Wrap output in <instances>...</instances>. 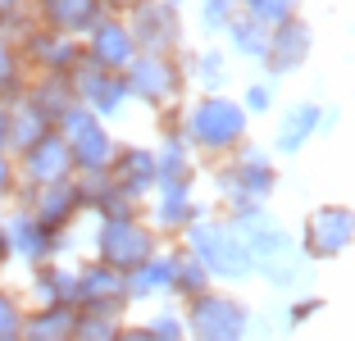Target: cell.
<instances>
[{
  "label": "cell",
  "mask_w": 355,
  "mask_h": 341,
  "mask_svg": "<svg viewBox=\"0 0 355 341\" xmlns=\"http://www.w3.org/2000/svg\"><path fill=\"white\" fill-rule=\"evenodd\" d=\"M23 82H28V69H23L19 51H14V37L0 32V105H10L23 91Z\"/></svg>",
  "instance_id": "obj_31"
},
{
  "label": "cell",
  "mask_w": 355,
  "mask_h": 341,
  "mask_svg": "<svg viewBox=\"0 0 355 341\" xmlns=\"http://www.w3.org/2000/svg\"><path fill=\"white\" fill-rule=\"evenodd\" d=\"M0 150H10V105H0Z\"/></svg>",
  "instance_id": "obj_43"
},
{
  "label": "cell",
  "mask_w": 355,
  "mask_h": 341,
  "mask_svg": "<svg viewBox=\"0 0 355 341\" xmlns=\"http://www.w3.org/2000/svg\"><path fill=\"white\" fill-rule=\"evenodd\" d=\"M178 132L187 137V146L196 155L223 159L251 141V114L228 91H200L191 105L178 110Z\"/></svg>",
  "instance_id": "obj_1"
},
{
  "label": "cell",
  "mask_w": 355,
  "mask_h": 341,
  "mask_svg": "<svg viewBox=\"0 0 355 341\" xmlns=\"http://www.w3.org/2000/svg\"><path fill=\"white\" fill-rule=\"evenodd\" d=\"M14 264V250H10V232H5V223H0V278H5V269Z\"/></svg>",
  "instance_id": "obj_41"
},
{
  "label": "cell",
  "mask_w": 355,
  "mask_h": 341,
  "mask_svg": "<svg viewBox=\"0 0 355 341\" xmlns=\"http://www.w3.org/2000/svg\"><path fill=\"white\" fill-rule=\"evenodd\" d=\"M101 14H105L101 0H32V23H42L60 37H73V42H83Z\"/></svg>",
  "instance_id": "obj_20"
},
{
  "label": "cell",
  "mask_w": 355,
  "mask_h": 341,
  "mask_svg": "<svg viewBox=\"0 0 355 341\" xmlns=\"http://www.w3.org/2000/svg\"><path fill=\"white\" fill-rule=\"evenodd\" d=\"M55 132L69 141V155H73V173H105L110 159H114L119 141L110 137L105 119H96L87 105H69V110L55 119Z\"/></svg>",
  "instance_id": "obj_7"
},
{
  "label": "cell",
  "mask_w": 355,
  "mask_h": 341,
  "mask_svg": "<svg viewBox=\"0 0 355 341\" xmlns=\"http://www.w3.org/2000/svg\"><path fill=\"white\" fill-rule=\"evenodd\" d=\"M28 291L37 305H78V264L60 259L28 264Z\"/></svg>",
  "instance_id": "obj_23"
},
{
  "label": "cell",
  "mask_w": 355,
  "mask_h": 341,
  "mask_svg": "<svg viewBox=\"0 0 355 341\" xmlns=\"http://www.w3.org/2000/svg\"><path fill=\"white\" fill-rule=\"evenodd\" d=\"M150 337L155 341H187V328H182V310H173V305H164V310H155L146 319Z\"/></svg>",
  "instance_id": "obj_35"
},
{
  "label": "cell",
  "mask_w": 355,
  "mask_h": 341,
  "mask_svg": "<svg viewBox=\"0 0 355 341\" xmlns=\"http://www.w3.org/2000/svg\"><path fill=\"white\" fill-rule=\"evenodd\" d=\"M78 310H101V314H119L123 319L132 310L123 273L101 264V259H83L78 264Z\"/></svg>",
  "instance_id": "obj_16"
},
{
  "label": "cell",
  "mask_w": 355,
  "mask_h": 341,
  "mask_svg": "<svg viewBox=\"0 0 355 341\" xmlns=\"http://www.w3.org/2000/svg\"><path fill=\"white\" fill-rule=\"evenodd\" d=\"M123 82H128V96L141 100L146 110L164 114V110H178L182 96H187V69H182V51L178 55H159V51H137V60L123 69Z\"/></svg>",
  "instance_id": "obj_4"
},
{
  "label": "cell",
  "mask_w": 355,
  "mask_h": 341,
  "mask_svg": "<svg viewBox=\"0 0 355 341\" xmlns=\"http://www.w3.org/2000/svg\"><path fill=\"white\" fill-rule=\"evenodd\" d=\"M223 42H228L232 55H241V60H264V51H269V28H260L255 19H246V14H232L228 28H223Z\"/></svg>",
  "instance_id": "obj_28"
},
{
  "label": "cell",
  "mask_w": 355,
  "mask_h": 341,
  "mask_svg": "<svg viewBox=\"0 0 355 341\" xmlns=\"http://www.w3.org/2000/svg\"><path fill=\"white\" fill-rule=\"evenodd\" d=\"M232 14H237V0H196V28L205 37H219Z\"/></svg>",
  "instance_id": "obj_34"
},
{
  "label": "cell",
  "mask_w": 355,
  "mask_h": 341,
  "mask_svg": "<svg viewBox=\"0 0 355 341\" xmlns=\"http://www.w3.org/2000/svg\"><path fill=\"white\" fill-rule=\"evenodd\" d=\"M251 319H255V310L246 300L228 296V291H214V287L182 305L187 341H246L251 337Z\"/></svg>",
  "instance_id": "obj_5"
},
{
  "label": "cell",
  "mask_w": 355,
  "mask_h": 341,
  "mask_svg": "<svg viewBox=\"0 0 355 341\" xmlns=\"http://www.w3.org/2000/svg\"><path fill=\"white\" fill-rule=\"evenodd\" d=\"M305 264H310V259H305L301 250H287V255H273V259H264V264H255V273H260L273 291H292V287H301L305 273H310Z\"/></svg>",
  "instance_id": "obj_29"
},
{
  "label": "cell",
  "mask_w": 355,
  "mask_h": 341,
  "mask_svg": "<svg viewBox=\"0 0 355 341\" xmlns=\"http://www.w3.org/2000/svg\"><path fill=\"white\" fill-rule=\"evenodd\" d=\"M0 223H5V232H10V250L14 259H23V264H42V259H60L64 246H69V237H55V232H46L37 218L28 214V209L14 200L10 214H0Z\"/></svg>",
  "instance_id": "obj_18"
},
{
  "label": "cell",
  "mask_w": 355,
  "mask_h": 341,
  "mask_svg": "<svg viewBox=\"0 0 355 341\" xmlns=\"http://www.w3.org/2000/svg\"><path fill=\"white\" fill-rule=\"evenodd\" d=\"M324 310V300L319 296H305V300H296V310L287 305V314H282V328H301L305 319H314V314Z\"/></svg>",
  "instance_id": "obj_39"
},
{
  "label": "cell",
  "mask_w": 355,
  "mask_h": 341,
  "mask_svg": "<svg viewBox=\"0 0 355 341\" xmlns=\"http://www.w3.org/2000/svg\"><path fill=\"white\" fill-rule=\"evenodd\" d=\"M23 314H28V300H23L19 291L0 287V337H19Z\"/></svg>",
  "instance_id": "obj_36"
},
{
  "label": "cell",
  "mask_w": 355,
  "mask_h": 341,
  "mask_svg": "<svg viewBox=\"0 0 355 341\" xmlns=\"http://www.w3.org/2000/svg\"><path fill=\"white\" fill-rule=\"evenodd\" d=\"M14 168H19V186H51L73 177V155L55 128H46L37 141H28L23 150H14Z\"/></svg>",
  "instance_id": "obj_12"
},
{
  "label": "cell",
  "mask_w": 355,
  "mask_h": 341,
  "mask_svg": "<svg viewBox=\"0 0 355 341\" xmlns=\"http://www.w3.org/2000/svg\"><path fill=\"white\" fill-rule=\"evenodd\" d=\"M209 182L219 191L223 214H228V209H241V205H269V196L278 191V164L264 155L260 146L246 141L241 150L214 159Z\"/></svg>",
  "instance_id": "obj_3"
},
{
  "label": "cell",
  "mask_w": 355,
  "mask_h": 341,
  "mask_svg": "<svg viewBox=\"0 0 355 341\" xmlns=\"http://www.w3.org/2000/svg\"><path fill=\"white\" fill-rule=\"evenodd\" d=\"M14 200H19V205L28 209L46 232H55V237H69V227L87 214V200H83V191H78L73 177L51 182V186H19Z\"/></svg>",
  "instance_id": "obj_9"
},
{
  "label": "cell",
  "mask_w": 355,
  "mask_h": 341,
  "mask_svg": "<svg viewBox=\"0 0 355 341\" xmlns=\"http://www.w3.org/2000/svg\"><path fill=\"white\" fill-rule=\"evenodd\" d=\"M101 5H105V14H132L141 0H101Z\"/></svg>",
  "instance_id": "obj_42"
},
{
  "label": "cell",
  "mask_w": 355,
  "mask_h": 341,
  "mask_svg": "<svg viewBox=\"0 0 355 341\" xmlns=\"http://www.w3.org/2000/svg\"><path fill=\"white\" fill-rule=\"evenodd\" d=\"M159 246H164V237H159L141 214H132V218H96L92 259H101V264H110V269H119V273L137 269V264L150 259Z\"/></svg>",
  "instance_id": "obj_6"
},
{
  "label": "cell",
  "mask_w": 355,
  "mask_h": 341,
  "mask_svg": "<svg viewBox=\"0 0 355 341\" xmlns=\"http://www.w3.org/2000/svg\"><path fill=\"white\" fill-rule=\"evenodd\" d=\"M78 46H83V60L87 64L110 69V73H123L128 64L137 60V42H132V28H128L123 14H101L96 28L87 32Z\"/></svg>",
  "instance_id": "obj_15"
},
{
  "label": "cell",
  "mask_w": 355,
  "mask_h": 341,
  "mask_svg": "<svg viewBox=\"0 0 355 341\" xmlns=\"http://www.w3.org/2000/svg\"><path fill=\"white\" fill-rule=\"evenodd\" d=\"M69 87H73V100L87 105L96 119H119L123 105L132 100V96H128L123 73L96 69V64H87V60H78L73 69H69Z\"/></svg>",
  "instance_id": "obj_13"
},
{
  "label": "cell",
  "mask_w": 355,
  "mask_h": 341,
  "mask_svg": "<svg viewBox=\"0 0 355 341\" xmlns=\"http://www.w3.org/2000/svg\"><path fill=\"white\" fill-rule=\"evenodd\" d=\"M46 128H51V123H46L42 114L32 110L23 96H14V100H10V155H14V150H23L28 141H37Z\"/></svg>",
  "instance_id": "obj_30"
},
{
  "label": "cell",
  "mask_w": 355,
  "mask_h": 341,
  "mask_svg": "<svg viewBox=\"0 0 355 341\" xmlns=\"http://www.w3.org/2000/svg\"><path fill=\"white\" fill-rule=\"evenodd\" d=\"M328 128H333V114L319 100H296L292 110H282V123L273 132V150L278 155H301L305 146H310V137L328 132Z\"/></svg>",
  "instance_id": "obj_21"
},
{
  "label": "cell",
  "mask_w": 355,
  "mask_h": 341,
  "mask_svg": "<svg viewBox=\"0 0 355 341\" xmlns=\"http://www.w3.org/2000/svg\"><path fill=\"white\" fill-rule=\"evenodd\" d=\"M209 287H214V278L205 273V264H200L191 250L173 246V291H168V296L187 305V300H196L200 291H209Z\"/></svg>",
  "instance_id": "obj_27"
},
{
  "label": "cell",
  "mask_w": 355,
  "mask_h": 341,
  "mask_svg": "<svg viewBox=\"0 0 355 341\" xmlns=\"http://www.w3.org/2000/svg\"><path fill=\"white\" fill-rule=\"evenodd\" d=\"M105 177H110V186L114 191H123L128 200H141L155 191V150L150 146H123L119 141V150H114V159H110V168H105Z\"/></svg>",
  "instance_id": "obj_19"
},
{
  "label": "cell",
  "mask_w": 355,
  "mask_h": 341,
  "mask_svg": "<svg viewBox=\"0 0 355 341\" xmlns=\"http://www.w3.org/2000/svg\"><path fill=\"white\" fill-rule=\"evenodd\" d=\"M241 110L255 114V119L273 110V82H269V78H260V82H251L246 91H241Z\"/></svg>",
  "instance_id": "obj_38"
},
{
  "label": "cell",
  "mask_w": 355,
  "mask_h": 341,
  "mask_svg": "<svg viewBox=\"0 0 355 341\" xmlns=\"http://www.w3.org/2000/svg\"><path fill=\"white\" fill-rule=\"evenodd\" d=\"M237 14L255 19L260 28H278L292 14H301V0H237Z\"/></svg>",
  "instance_id": "obj_32"
},
{
  "label": "cell",
  "mask_w": 355,
  "mask_h": 341,
  "mask_svg": "<svg viewBox=\"0 0 355 341\" xmlns=\"http://www.w3.org/2000/svg\"><path fill=\"white\" fill-rule=\"evenodd\" d=\"M14 51H19L28 73H69L83 60V46L73 37H60V32L42 28V23H23L14 32Z\"/></svg>",
  "instance_id": "obj_11"
},
{
  "label": "cell",
  "mask_w": 355,
  "mask_h": 341,
  "mask_svg": "<svg viewBox=\"0 0 355 341\" xmlns=\"http://www.w3.org/2000/svg\"><path fill=\"white\" fill-rule=\"evenodd\" d=\"M310 51H314V28L301 19V14H292L287 23L269 28V51H264L260 64H264L269 78H292L296 69H305Z\"/></svg>",
  "instance_id": "obj_17"
},
{
  "label": "cell",
  "mask_w": 355,
  "mask_h": 341,
  "mask_svg": "<svg viewBox=\"0 0 355 341\" xmlns=\"http://www.w3.org/2000/svg\"><path fill=\"white\" fill-rule=\"evenodd\" d=\"M182 69H187V82L205 87V91H223L228 87V51H219V46L182 55Z\"/></svg>",
  "instance_id": "obj_26"
},
{
  "label": "cell",
  "mask_w": 355,
  "mask_h": 341,
  "mask_svg": "<svg viewBox=\"0 0 355 341\" xmlns=\"http://www.w3.org/2000/svg\"><path fill=\"white\" fill-rule=\"evenodd\" d=\"M0 341H19V337H0Z\"/></svg>",
  "instance_id": "obj_45"
},
{
  "label": "cell",
  "mask_w": 355,
  "mask_h": 341,
  "mask_svg": "<svg viewBox=\"0 0 355 341\" xmlns=\"http://www.w3.org/2000/svg\"><path fill=\"white\" fill-rule=\"evenodd\" d=\"M123 287H128L132 305H141V300H168V291H173V246H159L150 259L128 269Z\"/></svg>",
  "instance_id": "obj_22"
},
{
  "label": "cell",
  "mask_w": 355,
  "mask_h": 341,
  "mask_svg": "<svg viewBox=\"0 0 355 341\" xmlns=\"http://www.w3.org/2000/svg\"><path fill=\"white\" fill-rule=\"evenodd\" d=\"M132 28L137 51H159V55H178L187 42V19L178 10V0H141L132 14H123Z\"/></svg>",
  "instance_id": "obj_10"
},
{
  "label": "cell",
  "mask_w": 355,
  "mask_h": 341,
  "mask_svg": "<svg viewBox=\"0 0 355 341\" xmlns=\"http://www.w3.org/2000/svg\"><path fill=\"white\" fill-rule=\"evenodd\" d=\"M178 246L191 250L214 282H246L255 273L251 250H246V241L237 237V227H232L223 214H209V209L196 214L182 232H178Z\"/></svg>",
  "instance_id": "obj_2"
},
{
  "label": "cell",
  "mask_w": 355,
  "mask_h": 341,
  "mask_svg": "<svg viewBox=\"0 0 355 341\" xmlns=\"http://www.w3.org/2000/svg\"><path fill=\"white\" fill-rule=\"evenodd\" d=\"M196 214H205V205L196 200L191 182H155V191L141 200V218L155 227L159 237H178Z\"/></svg>",
  "instance_id": "obj_14"
},
{
  "label": "cell",
  "mask_w": 355,
  "mask_h": 341,
  "mask_svg": "<svg viewBox=\"0 0 355 341\" xmlns=\"http://www.w3.org/2000/svg\"><path fill=\"white\" fill-rule=\"evenodd\" d=\"M23 100L32 105V110L42 114L46 123L55 128V119H60L69 105H73V87H69V73H28V82H23Z\"/></svg>",
  "instance_id": "obj_24"
},
{
  "label": "cell",
  "mask_w": 355,
  "mask_h": 341,
  "mask_svg": "<svg viewBox=\"0 0 355 341\" xmlns=\"http://www.w3.org/2000/svg\"><path fill=\"white\" fill-rule=\"evenodd\" d=\"M14 191H19V168H14L10 150H0V196L14 200Z\"/></svg>",
  "instance_id": "obj_40"
},
{
  "label": "cell",
  "mask_w": 355,
  "mask_h": 341,
  "mask_svg": "<svg viewBox=\"0 0 355 341\" xmlns=\"http://www.w3.org/2000/svg\"><path fill=\"white\" fill-rule=\"evenodd\" d=\"M78 305H28L19 341H73Z\"/></svg>",
  "instance_id": "obj_25"
},
{
  "label": "cell",
  "mask_w": 355,
  "mask_h": 341,
  "mask_svg": "<svg viewBox=\"0 0 355 341\" xmlns=\"http://www.w3.org/2000/svg\"><path fill=\"white\" fill-rule=\"evenodd\" d=\"M351 237H355V214H351V205L328 200V205L310 209V218H305V227H301V237H296V250H301L305 259H314V264H328V259L346 255Z\"/></svg>",
  "instance_id": "obj_8"
},
{
  "label": "cell",
  "mask_w": 355,
  "mask_h": 341,
  "mask_svg": "<svg viewBox=\"0 0 355 341\" xmlns=\"http://www.w3.org/2000/svg\"><path fill=\"white\" fill-rule=\"evenodd\" d=\"M5 205H10V200H5V196H0V214H5Z\"/></svg>",
  "instance_id": "obj_44"
},
{
  "label": "cell",
  "mask_w": 355,
  "mask_h": 341,
  "mask_svg": "<svg viewBox=\"0 0 355 341\" xmlns=\"http://www.w3.org/2000/svg\"><path fill=\"white\" fill-rule=\"evenodd\" d=\"M119 314H101V310H78L73 319V341H114L119 337Z\"/></svg>",
  "instance_id": "obj_33"
},
{
  "label": "cell",
  "mask_w": 355,
  "mask_h": 341,
  "mask_svg": "<svg viewBox=\"0 0 355 341\" xmlns=\"http://www.w3.org/2000/svg\"><path fill=\"white\" fill-rule=\"evenodd\" d=\"M23 23H32V0H0V32L14 37Z\"/></svg>",
  "instance_id": "obj_37"
}]
</instances>
